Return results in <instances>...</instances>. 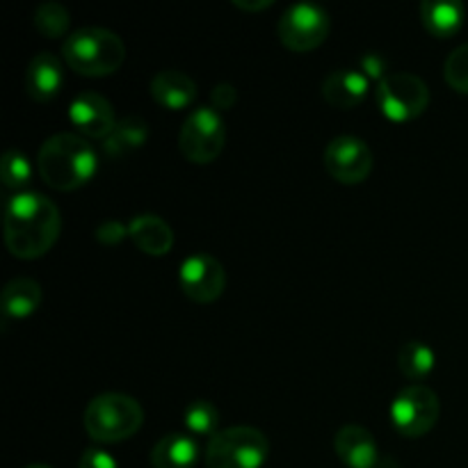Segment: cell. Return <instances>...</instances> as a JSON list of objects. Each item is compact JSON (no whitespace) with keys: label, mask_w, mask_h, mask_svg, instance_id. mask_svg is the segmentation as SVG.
I'll return each instance as SVG.
<instances>
[{"label":"cell","mask_w":468,"mask_h":468,"mask_svg":"<svg viewBox=\"0 0 468 468\" xmlns=\"http://www.w3.org/2000/svg\"><path fill=\"white\" fill-rule=\"evenodd\" d=\"M62 231L59 210L39 192H18L5 208V245L21 261L41 259Z\"/></svg>","instance_id":"obj_1"},{"label":"cell","mask_w":468,"mask_h":468,"mask_svg":"<svg viewBox=\"0 0 468 468\" xmlns=\"http://www.w3.org/2000/svg\"><path fill=\"white\" fill-rule=\"evenodd\" d=\"M37 169L46 186L58 192H71L94 178L99 155L85 137L76 133H58L41 144Z\"/></svg>","instance_id":"obj_2"},{"label":"cell","mask_w":468,"mask_h":468,"mask_svg":"<svg viewBox=\"0 0 468 468\" xmlns=\"http://www.w3.org/2000/svg\"><path fill=\"white\" fill-rule=\"evenodd\" d=\"M62 58L80 76H112L126 59L122 37L105 27H80L62 44Z\"/></svg>","instance_id":"obj_3"},{"label":"cell","mask_w":468,"mask_h":468,"mask_svg":"<svg viewBox=\"0 0 468 468\" xmlns=\"http://www.w3.org/2000/svg\"><path fill=\"white\" fill-rule=\"evenodd\" d=\"M85 432L96 443H122L135 437L144 423V410L140 402L123 393H103L90 400L85 416Z\"/></svg>","instance_id":"obj_4"},{"label":"cell","mask_w":468,"mask_h":468,"mask_svg":"<svg viewBox=\"0 0 468 468\" xmlns=\"http://www.w3.org/2000/svg\"><path fill=\"white\" fill-rule=\"evenodd\" d=\"M270 455V441L261 430L238 425L219 430L206 446L208 468H263Z\"/></svg>","instance_id":"obj_5"},{"label":"cell","mask_w":468,"mask_h":468,"mask_svg":"<svg viewBox=\"0 0 468 468\" xmlns=\"http://www.w3.org/2000/svg\"><path fill=\"white\" fill-rule=\"evenodd\" d=\"M378 108L388 122L407 123L425 114L430 105V87L414 73H387L375 90Z\"/></svg>","instance_id":"obj_6"},{"label":"cell","mask_w":468,"mask_h":468,"mask_svg":"<svg viewBox=\"0 0 468 468\" xmlns=\"http://www.w3.org/2000/svg\"><path fill=\"white\" fill-rule=\"evenodd\" d=\"M227 144L224 119L213 105L192 110L178 133V149L183 158L195 165H208L218 158Z\"/></svg>","instance_id":"obj_7"},{"label":"cell","mask_w":468,"mask_h":468,"mask_svg":"<svg viewBox=\"0 0 468 468\" xmlns=\"http://www.w3.org/2000/svg\"><path fill=\"white\" fill-rule=\"evenodd\" d=\"M332 18L320 5L297 3L282 14L277 23L279 41L292 53H309L327 41Z\"/></svg>","instance_id":"obj_8"},{"label":"cell","mask_w":468,"mask_h":468,"mask_svg":"<svg viewBox=\"0 0 468 468\" xmlns=\"http://www.w3.org/2000/svg\"><path fill=\"white\" fill-rule=\"evenodd\" d=\"M441 402L432 388L423 384L405 387L391 402V423L407 439L425 437L437 425Z\"/></svg>","instance_id":"obj_9"},{"label":"cell","mask_w":468,"mask_h":468,"mask_svg":"<svg viewBox=\"0 0 468 468\" xmlns=\"http://www.w3.org/2000/svg\"><path fill=\"white\" fill-rule=\"evenodd\" d=\"M324 169L343 186H359L373 172V151L355 135L334 137L324 149Z\"/></svg>","instance_id":"obj_10"},{"label":"cell","mask_w":468,"mask_h":468,"mask_svg":"<svg viewBox=\"0 0 468 468\" xmlns=\"http://www.w3.org/2000/svg\"><path fill=\"white\" fill-rule=\"evenodd\" d=\"M178 283L187 300L197 304H210L222 297L227 288V272L215 256L190 254L178 265Z\"/></svg>","instance_id":"obj_11"},{"label":"cell","mask_w":468,"mask_h":468,"mask_svg":"<svg viewBox=\"0 0 468 468\" xmlns=\"http://www.w3.org/2000/svg\"><path fill=\"white\" fill-rule=\"evenodd\" d=\"M69 122L80 137L101 142L117 126L112 103L96 91H80L78 96H73V101L69 103Z\"/></svg>","instance_id":"obj_12"},{"label":"cell","mask_w":468,"mask_h":468,"mask_svg":"<svg viewBox=\"0 0 468 468\" xmlns=\"http://www.w3.org/2000/svg\"><path fill=\"white\" fill-rule=\"evenodd\" d=\"M338 460L347 468H379L382 455H379L378 441L373 434L361 425H346L338 430L334 439Z\"/></svg>","instance_id":"obj_13"},{"label":"cell","mask_w":468,"mask_h":468,"mask_svg":"<svg viewBox=\"0 0 468 468\" xmlns=\"http://www.w3.org/2000/svg\"><path fill=\"white\" fill-rule=\"evenodd\" d=\"M370 78L361 69H338L323 80V99L338 110H352L368 96Z\"/></svg>","instance_id":"obj_14"},{"label":"cell","mask_w":468,"mask_h":468,"mask_svg":"<svg viewBox=\"0 0 468 468\" xmlns=\"http://www.w3.org/2000/svg\"><path fill=\"white\" fill-rule=\"evenodd\" d=\"M64 85L62 62L53 53H39L30 59L26 71V91L37 103H48Z\"/></svg>","instance_id":"obj_15"},{"label":"cell","mask_w":468,"mask_h":468,"mask_svg":"<svg viewBox=\"0 0 468 468\" xmlns=\"http://www.w3.org/2000/svg\"><path fill=\"white\" fill-rule=\"evenodd\" d=\"M151 96L158 105L167 110H186L190 108L197 101V85L187 73L174 71V69H167V71H160L151 78Z\"/></svg>","instance_id":"obj_16"},{"label":"cell","mask_w":468,"mask_h":468,"mask_svg":"<svg viewBox=\"0 0 468 468\" xmlns=\"http://www.w3.org/2000/svg\"><path fill=\"white\" fill-rule=\"evenodd\" d=\"M133 245L149 256H165L174 247V231L158 215H137L128 222Z\"/></svg>","instance_id":"obj_17"},{"label":"cell","mask_w":468,"mask_h":468,"mask_svg":"<svg viewBox=\"0 0 468 468\" xmlns=\"http://www.w3.org/2000/svg\"><path fill=\"white\" fill-rule=\"evenodd\" d=\"M464 5L455 0H425L420 3V23L437 39H451L464 26Z\"/></svg>","instance_id":"obj_18"},{"label":"cell","mask_w":468,"mask_h":468,"mask_svg":"<svg viewBox=\"0 0 468 468\" xmlns=\"http://www.w3.org/2000/svg\"><path fill=\"white\" fill-rule=\"evenodd\" d=\"M41 286L35 279L18 277L5 283L0 292V311L5 320H26L39 309Z\"/></svg>","instance_id":"obj_19"},{"label":"cell","mask_w":468,"mask_h":468,"mask_svg":"<svg viewBox=\"0 0 468 468\" xmlns=\"http://www.w3.org/2000/svg\"><path fill=\"white\" fill-rule=\"evenodd\" d=\"M199 460V443L190 434H167L151 451L154 468H195Z\"/></svg>","instance_id":"obj_20"},{"label":"cell","mask_w":468,"mask_h":468,"mask_svg":"<svg viewBox=\"0 0 468 468\" xmlns=\"http://www.w3.org/2000/svg\"><path fill=\"white\" fill-rule=\"evenodd\" d=\"M146 140H149V123L137 114H131V117L117 122L114 131L105 137L103 151L112 158H122V155L140 149Z\"/></svg>","instance_id":"obj_21"},{"label":"cell","mask_w":468,"mask_h":468,"mask_svg":"<svg viewBox=\"0 0 468 468\" xmlns=\"http://www.w3.org/2000/svg\"><path fill=\"white\" fill-rule=\"evenodd\" d=\"M434 361H437V356H434L432 347L420 341L407 343L398 352V366H400L402 375L411 382H423L434 370Z\"/></svg>","instance_id":"obj_22"},{"label":"cell","mask_w":468,"mask_h":468,"mask_svg":"<svg viewBox=\"0 0 468 468\" xmlns=\"http://www.w3.org/2000/svg\"><path fill=\"white\" fill-rule=\"evenodd\" d=\"M0 181L7 190L26 192L32 181V165L21 149H7L0 158Z\"/></svg>","instance_id":"obj_23"},{"label":"cell","mask_w":468,"mask_h":468,"mask_svg":"<svg viewBox=\"0 0 468 468\" xmlns=\"http://www.w3.org/2000/svg\"><path fill=\"white\" fill-rule=\"evenodd\" d=\"M190 437L213 439L219 432V410L210 400H195L183 411Z\"/></svg>","instance_id":"obj_24"},{"label":"cell","mask_w":468,"mask_h":468,"mask_svg":"<svg viewBox=\"0 0 468 468\" xmlns=\"http://www.w3.org/2000/svg\"><path fill=\"white\" fill-rule=\"evenodd\" d=\"M69 26H71V16L64 5L55 3V0H46L35 9V27L46 39H59L67 35Z\"/></svg>","instance_id":"obj_25"},{"label":"cell","mask_w":468,"mask_h":468,"mask_svg":"<svg viewBox=\"0 0 468 468\" xmlns=\"http://www.w3.org/2000/svg\"><path fill=\"white\" fill-rule=\"evenodd\" d=\"M446 82L460 94H468V44L452 50L443 67Z\"/></svg>","instance_id":"obj_26"},{"label":"cell","mask_w":468,"mask_h":468,"mask_svg":"<svg viewBox=\"0 0 468 468\" xmlns=\"http://www.w3.org/2000/svg\"><path fill=\"white\" fill-rule=\"evenodd\" d=\"M96 238H99V242H103V245H117L123 238H131V233H128V224L119 222V219H108V222H103L99 227Z\"/></svg>","instance_id":"obj_27"},{"label":"cell","mask_w":468,"mask_h":468,"mask_svg":"<svg viewBox=\"0 0 468 468\" xmlns=\"http://www.w3.org/2000/svg\"><path fill=\"white\" fill-rule=\"evenodd\" d=\"M78 468H119L117 460L103 448H87L80 457Z\"/></svg>","instance_id":"obj_28"},{"label":"cell","mask_w":468,"mask_h":468,"mask_svg":"<svg viewBox=\"0 0 468 468\" xmlns=\"http://www.w3.org/2000/svg\"><path fill=\"white\" fill-rule=\"evenodd\" d=\"M236 101H238V94H236V90H233L231 85H218L213 90L215 110L233 108V103H236Z\"/></svg>","instance_id":"obj_29"},{"label":"cell","mask_w":468,"mask_h":468,"mask_svg":"<svg viewBox=\"0 0 468 468\" xmlns=\"http://www.w3.org/2000/svg\"><path fill=\"white\" fill-rule=\"evenodd\" d=\"M233 5L240 9H247V12H261V9L270 7L272 0H261V3H247V0H233Z\"/></svg>","instance_id":"obj_30"},{"label":"cell","mask_w":468,"mask_h":468,"mask_svg":"<svg viewBox=\"0 0 468 468\" xmlns=\"http://www.w3.org/2000/svg\"><path fill=\"white\" fill-rule=\"evenodd\" d=\"M26 468H50V466H46V464H30V466H26Z\"/></svg>","instance_id":"obj_31"}]
</instances>
